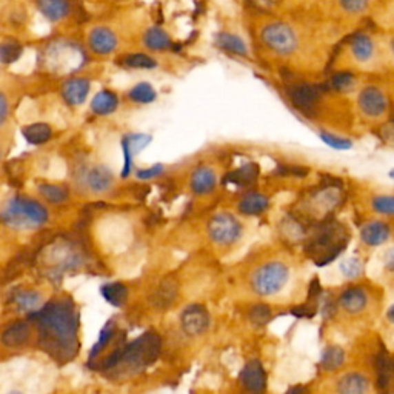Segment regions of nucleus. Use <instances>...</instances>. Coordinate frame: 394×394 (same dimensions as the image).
Returning <instances> with one entry per match:
<instances>
[{
  "instance_id": "c03bdc74",
  "label": "nucleus",
  "mask_w": 394,
  "mask_h": 394,
  "mask_svg": "<svg viewBox=\"0 0 394 394\" xmlns=\"http://www.w3.org/2000/svg\"><path fill=\"white\" fill-rule=\"evenodd\" d=\"M6 117H8V102H6L5 96L0 93V127L5 123Z\"/></svg>"
},
{
  "instance_id": "de8ad7c7",
  "label": "nucleus",
  "mask_w": 394,
  "mask_h": 394,
  "mask_svg": "<svg viewBox=\"0 0 394 394\" xmlns=\"http://www.w3.org/2000/svg\"><path fill=\"white\" fill-rule=\"evenodd\" d=\"M390 177H391V179H394V169H391V172H390Z\"/></svg>"
},
{
  "instance_id": "2f4dec72",
  "label": "nucleus",
  "mask_w": 394,
  "mask_h": 394,
  "mask_svg": "<svg viewBox=\"0 0 394 394\" xmlns=\"http://www.w3.org/2000/svg\"><path fill=\"white\" fill-rule=\"evenodd\" d=\"M344 359H345V353L338 346H331V348H328V350H325L324 354H322L320 365L324 366L325 370H334L342 365Z\"/></svg>"
},
{
  "instance_id": "7ed1b4c3",
  "label": "nucleus",
  "mask_w": 394,
  "mask_h": 394,
  "mask_svg": "<svg viewBox=\"0 0 394 394\" xmlns=\"http://www.w3.org/2000/svg\"><path fill=\"white\" fill-rule=\"evenodd\" d=\"M47 219L48 213L42 203L25 197L8 200L0 211V222L12 229H34L43 225Z\"/></svg>"
},
{
  "instance_id": "0eeeda50",
  "label": "nucleus",
  "mask_w": 394,
  "mask_h": 394,
  "mask_svg": "<svg viewBox=\"0 0 394 394\" xmlns=\"http://www.w3.org/2000/svg\"><path fill=\"white\" fill-rule=\"evenodd\" d=\"M357 105L360 113L370 119H379L388 111V98L377 87H365L359 93Z\"/></svg>"
},
{
  "instance_id": "aec40b11",
  "label": "nucleus",
  "mask_w": 394,
  "mask_h": 394,
  "mask_svg": "<svg viewBox=\"0 0 394 394\" xmlns=\"http://www.w3.org/2000/svg\"><path fill=\"white\" fill-rule=\"evenodd\" d=\"M370 382L369 379L362 376L360 373H348L345 376L340 377L338 382V391L340 393H351V394H360L369 391Z\"/></svg>"
},
{
  "instance_id": "393cba45",
  "label": "nucleus",
  "mask_w": 394,
  "mask_h": 394,
  "mask_svg": "<svg viewBox=\"0 0 394 394\" xmlns=\"http://www.w3.org/2000/svg\"><path fill=\"white\" fill-rule=\"evenodd\" d=\"M216 45L222 50L233 52V54L238 56H247L248 52L245 42L238 36L229 34V32H220V34H218V37H216Z\"/></svg>"
},
{
  "instance_id": "412c9836",
  "label": "nucleus",
  "mask_w": 394,
  "mask_h": 394,
  "mask_svg": "<svg viewBox=\"0 0 394 394\" xmlns=\"http://www.w3.org/2000/svg\"><path fill=\"white\" fill-rule=\"evenodd\" d=\"M37 6L42 14L52 22L61 21L70 11L68 0H37Z\"/></svg>"
},
{
  "instance_id": "58836bf2",
  "label": "nucleus",
  "mask_w": 394,
  "mask_h": 394,
  "mask_svg": "<svg viewBox=\"0 0 394 394\" xmlns=\"http://www.w3.org/2000/svg\"><path fill=\"white\" fill-rule=\"evenodd\" d=\"M362 262L356 258H350V259H345L342 264H340V271L345 276L346 279H356L357 276L362 274Z\"/></svg>"
},
{
  "instance_id": "e433bc0d",
  "label": "nucleus",
  "mask_w": 394,
  "mask_h": 394,
  "mask_svg": "<svg viewBox=\"0 0 394 394\" xmlns=\"http://www.w3.org/2000/svg\"><path fill=\"white\" fill-rule=\"evenodd\" d=\"M354 83H356V77L350 73H338L334 74L330 81L331 88L336 91H342V93L344 91H350L354 87Z\"/></svg>"
},
{
  "instance_id": "f8f14e48",
  "label": "nucleus",
  "mask_w": 394,
  "mask_h": 394,
  "mask_svg": "<svg viewBox=\"0 0 394 394\" xmlns=\"http://www.w3.org/2000/svg\"><path fill=\"white\" fill-rule=\"evenodd\" d=\"M369 304V296L362 288H348L339 298V307L348 314H359L365 310Z\"/></svg>"
},
{
  "instance_id": "c85d7f7f",
  "label": "nucleus",
  "mask_w": 394,
  "mask_h": 394,
  "mask_svg": "<svg viewBox=\"0 0 394 394\" xmlns=\"http://www.w3.org/2000/svg\"><path fill=\"white\" fill-rule=\"evenodd\" d=\"M39 293L30 291V290H17L12 294V302L21 311H32L39 305Z\"/></svg>"
},
{
  "instance_id": "20e7f679",
  "label": "nucleus",
  "mask_w": 394,
  "mask_h": 394,
  "mask_svg": "<svg viewBox=\"0 0 394 394\" xmlns=\"http://www.w3.org/2000/svg\"><path fill=\"white\" fill-rule=\"evenodd\" d=\"M290 270L284 262H267L260 265L251 276V288L259 296H274L284 290Z\"/></svg>"
},
{
  "instance_id": "ea45409f",
  "label": "nucleus",
  "mask_w": 394,
  "mask_h": 394,
  "mask_svg": "<svg viewBox=\"0 0 394 394\" xmlns=\"http://www.w3.org/2000/svg\"><path fill=\"white\" fill-rule=\"evenodd\" d=\"M113 334H114L113 322H108V324L103 326V330H102V333H101V336H98V340L96 342V345H94L93 350H91V353H90V357H91V359L96 357L97 354L101 353L105 346H107V344L110 342V339L113 338Z\"/></svg>"
},
{
  "instance_id": "f3484780",
  "label": "nucleus",
  "mask_w": 394,
  "mask_h": 394,
  "mask_svg": "<svg viewBox=\"0 0 394 394\" xmlns=\"http://www.w3.org/2000/svg\"><path fill=\"white\" fill-rule=\"evenodd\" d=\"M350 51L353 57L360 63L371 62L376 54V45H374L373 39L366 34H357L351 39L350 42Z\"/></svg>"
},
{
  "instance_id": "dca6fc26",
  "label": "nucleus",
  "mask_w": 394,
  "mask_h": 394,
  "mask_svg": "<svg viewBox=\"0 0 394 394\" xmlns=\"http://www.w3.org/2000/svg\"><path fill=\"white\" fill-rule=\"evenodd\" d=\"M90 47L97 54H110L117 47V39L108 28H96L90 34Z\"/></svg>"
},
{
  "instance_id": "1a4fd4ad",
  "label": "nucleus",
  "mask_w": 394,
  "mask_h": 394,
  "mask_svg": "<svg viewBox=\"0 0 394 394\" xmlns=\"http://www.w3.org/2000/svg\"><path fill=\"white\" fill-rule=\"evenodd\" d=\"M239 380L242 386L248 391H262L265 388V371L259 360L248 362L242 370Z\"/></svg>"
},
{
  "instance_id": "6e6552de",
  "label": "nucleus",
  "mask_w": 394,
  "mask_h": 394,
  "mask_svg": "<svg viewBox=\"0 0 394 394\" xmlns=\"http://www.w3.org/2000/svg\"><path fill=\"white\" fill-rule=\"evenodd\" d=\"M180 325L188 336H200L209 326V314L202 305H189L180 314Z\"/></svg>"
},
{
  "instance_id": "423d86ee",
  "label": "nucleus",
  "mask_w": 394,
  "mask_h": 394,
  "mask_svg": "<svg viewBox=\"0 0 394 394\" xmlns=\"http://www.w3.org/2000/svg\"><path fill=\"white\" fill-rule=\"evenodd\" d=\"M240 234V223L231 214L222 213L208 222V236L218 245H231L239 240Z\"/></svg>"
},
{
  "instance_id": "49530a36",
  "label": "nucleus",
  "mask_w": 394,
  "mask_h": 394,
  "mask_svg": "<svg viewBox=\"0 0 394 394\" xmlns=\"http://www.w3.org/2000/svg\"><path fill=\"white\" fill-rule=\"evenodd\" d=\"M386 316H388V319L394 324V305L390 308L388 313H386Z\"/></svg>"
},
{
  "instance_id": "6ab92c4d",
  "label": "nucleus",
  "mask_w": 394,
  "mask_h": 394,
  "mask_svg": "<svg viewBox=\"0 0 394 394\" xmlns=\"http://www.w3.org/2000/svg\"><path fill=\"white\" fill-rule=\"evenodd\" d=\"M87 183L91 191L94 193H103L110 189L111 183H113V174L110 169L103 165L94 167L87 176Z\"/></svg>"
},
{
  "instance_id": "a19ab883",
  "label": "nucleus",
  "mask_w": 394,
  "mask_h": 394,
  "mask_svg": "<svg viewBox=\"0 0 394 394\" xmlns=\"http://www.w3.org/2000/svg\"><path fill=\"white\" fill-rule=\"evenodd\" d=\"M339 3L342 8L351 14H356V12L365 11L366 5H369V0H339Z\"/></svg>"
},
{
  "instance_id": "9d476101",
  "label": "nucleus",
  "mask_w": 394,
  "mask_h": 394,
  "mask_svg": "<svg viewBox=\"0 0 394 394\" xmlns=\"http://www.w3.org/2000/svg\"><path fill=\"white\" fill-rule=\"evenodd\" d=\"M390 236H391L390 227L380 220L365 223L362 229H360V239H362L364 244L369 247H379L385 244V242L390 239Z\"/></svg>"
},
{
  "instance_id": "cd10ccee",
  "label": "nucleus",
  "mask_w": 394,
  "mask_h": 394,
  "mask_svg": "<svg viewBox=\"0 0 394 394\" xmlns=\"http://www.w3.org/2000/svg\"><path fill=\"white\" fill-rule=\"evenodd\" d=\"M102 296L111 305L122 307L128 299V290L125 285L114 282V284H107L102 287Z\"/></svg>"
},
{
  "instance_id": "79ce46f5",
  "label": "nucleus",
  "mask_w": 394,
  "mask_h": 394,
  "mask_svg": "<svg viewBox=\"0 0 394 394\" xmlns=\"http://www.w3.org/2000/svg\"><path fill=\"white\" fill-rule=\"evenodd\" d=\"M163 173V167L162 165H154V167H149L147 169H141V172H137V179H143V180H148V179H153V177L160 176Z\"/></svg>"
},
{
  "instance_id": "b1692460",
  "label": "nucleus",
  "mask_w": 394,
  "mask_h": 394,
  "mask_svg": "<svg viewBox=\"0 0 394 394\" xmlns=\"http://www.w3.org/2000/svg\"><path fill=\"white\" fill-rule=\"evenodd\" d=\"M267 208H268V199L264 194L259 193H249L242 197V200L239 202L240 213H244L247 216L260 214L264 213Z\"/></svg>"
},
{
  "instance_id": "39448f33",
  "label": "nucleus",
  "mask_w": 394,
  "mask_h": 394,
  "mask_svg": "<svg viewBox=\"0 0 394 394\" xmlns=\"http://www.w3.org/2000/svg\"><path fill=\"white\" fill-rule=\"evenodd\" d=\"M262 41L271 51L282 56H288L298 48L296 32L285 23H271L262 31Z\"/></svg>"
},
{
  "instance_id": "ddd939ff",
  "label": "nucleus",
  "mask_w": 394,
  "mask_h": 394,
  "mask_svg": "<svg viewBox=\"0 0 394 394\" xmlns=\"http://www.w3.org/2000/svg\"><path fill=\"white\" fill-rule=\"evenodd\" d=\"M31 328L26 322H16L10 325L0 336V342L6 348H19L23 346L30 340Z\"/></svg>"
},
{
  "instance_id": "c756f323",
  "label": "nucleus",
  "mask_w": 394,
  "mask_h": 394,
  "mask_svg": "<svg viewBox=\"0 0 394 394\" xmlns=\"http://www.w3.org/2000/svg\"><path fill=\"white\" fill-rule=\"evenodd\" d=\"M39 193L45 200L51 203H62L68 199V189L62 185H54V183H42L39 187Z\"/></svg>"
},
{
  "instance_id": "09e8293b",
  "label": "nucleus",
  "mask_w": 394,
  "mask_h": 394,
  "mask_svg": "<svg viewBox=\"0 0 394 394\" xmlns=\"http://www.w3.org/2000/svg\"><path fill=\"white\" fill-rule=\"evenodd\" d=\"M391 48H393V52H394V39H393V42H391Z\"/></svg>"
},
{
  "instance_id": "5701e85b",
  "label": "nucleus",
  "mask_w": 394,
  "mask_h": 394,
  "mask_svg": "<svg viewBox=\"0 0 394 394\" xmlns=\"http://www.w3.org/2000/svg\"><path fill=\"white\" fill-rule=\"evenodd\" d=\"M117 105H119V98L111 91H101L97 93L91 102V110L94 111L98 116H108L111 113H114Z\"/></svg>"
},
{
  "instance_id": "4468645a",
  "label": "nucleus",
  "mask_w": 394,
  "mask_h": 394,
  "mask_svg": "<svg viewBox=\"0 0 394 394\" xmlns=\"http://www.w3.org/2000/svg\"><path fill=\"white\" fill-rule=\"evenodd\" d=\"M293 103L302 111H311L314 105L318 103L320 97V91L314 85H298L290 93Z\"/></svg>"
},
{
  "instance_id": "9b49d317",
  "label": "nucleus",
  "mask_w": 394,
  "mask_h": 394,
  "mask_svg": "<svg viewBox=\"0 0 394 394\" xmlns=\"http://www.w3.org/2000/svg\"><path fill=\"white\" fill-rule=\"evenodd\" d=\"M149 142L151 136L148 134H131L123 137L122 139V148L125 156V165L122 172L123 177H127L131 173V159H133V156H136L139 151L145 148Z\"/></svg>"
},
{
  "instance_id": "72a5a7b5",
  "label": "nucleus",
  "mask_w": 394,
  "mask_h": 394,
  "mask_svg": "<svg viewBox=\"0 0 394 394\" xmlns=\"http://www.w3.org/2000/svg\"><path fill=\"white\" fill-rule=\"evenodd\" d=\"M258 176V167L253 165V163H248V165L242 167L238 172H234L227 177V180L236 183V185H245V183L253 182Z\"/></svg>"
},
{
  "instance_id": "2eb2a0df",
  "label": "nucleus",
  "mask_w": 394,
  "mask_h": 394,
  "mask_svg": "<svg viewBox=\"0 0 394 394\" xmlns=\"http://www.w3.org/2000/svg\"><path fill=\"white\" fill-rule=\"evenodd\" d=\"M88 93H90V82L87 81V79H82V77L70 79V81L65 82L62 87V96L70 105L83 103Z\"/></svg>"
},
{
  "instance_id": "a18cd8bd",
  "label": "nucleus",
  "mask_w": 394,
  "mask_h": 394,
  "mask_svg": "<svg viewBox=\"0 0 394 394\" xmlns=\"http://www.w3.org/2000/svg\"><path fill=\"white\" fill-rule=\"evenodd\" d=\"M384 262H385V265L390 268V270H394V248H390L388 251L385 253Z\"/></svg>"
},
{
  "instance_id": "7c9ffc66",
  "label": "nucleus",
  "mask_w": 394,
  "mask_h": 394,
  "mask_svg": "<svg viewBox=\"0 0 394 394\" xmlns=\"http://www.w3.org/2000/svg\"><path fill=\"white\" fill-rule=\"evenodd\" d=\"M22 56V45L16 41H5L0 43V62L12 63Z\"/></svg>"
},
{
  "instance_id": "a878e982",
  "label": "nucleus",
  "mask_w": 394,
  "mask_h": 394,
  "mask_svg": "<svg viewBox=\"0 0 394 394\" xmlns=\"http://www.w3.org/2000/svg\"><path fill=\"white\" fill-rule=\"evenodd\" d=\"M143 42H145L147 47L149 50L154 51H163L173 47V42L165 31L160 28H149L145 32V37H143Z\"/></svg>"
},
{
  "instance_id": "f704fd0d",
  "label": "nucleus",
  "mask_w": 394,
  "mask_h": 394,
  "mask_svg": "<svg viewBox=\"0 0 394 394\" xmlns=\"http://www.w3.org/2000/svg\"><path fill=\"white\" fill-rule=\"evenodd\" d=\"M123 65L128 68L134 70H151L156 67V61L151 59L147 54H142V52H137V54H129L123 59Z\"/></svg>"
},
{
  "instance_id": "c9c22d12",
  "label": "nucleus",
  "mask_w": 394,
  "mask_h": 394,
  "mask_svg": "<svg viewBox=\"0 0 394 394\" xmlns=\"http://www.w3.org/2000/svg\"><path fill=\"white\" fill-rule=\"evenodd\" d=\"M373 209L379 214L394 216V196H376L373 199Z\"/></svg>"
},
{
  "instance_id": "a211bd4d",
  "label": "nucleus",
  "mask_w": 394,
  "mask_h": 394,
  "mask_svg": "<svg viewBox=\"0 0 394 394\" xmlns=\"http://www.w3.org/2000/svg\"><path fill=\"white\" fill-rule=\"evenodd\" d=\"M216 174L211 168L200 167L191 176V189L196 194H208L216 188Z\"/></svg>"
},
{
  "instance_id": "8fccbe9b",
  "label": "nucleus",
  "mask_w": 394,
  "mask_h": 394,
  "mask_svg": "<svg viewBox=\"0 0 394 394\" xmlns=\"http://www.w3.org/2000/svg\"><path fill=\"white\" fill-rule=\"evenodd\" d=\"M0 159H2V151H0Z\"/></svg>"
},
{
  "instance_id": "37998d69",
  "label": "nucleus",
  "mask_w": 394,
  "mask_h": 394,
  "mask_svg": "<svg viewBox=\"0 0 394 394\" xmlns=\"http://www.w3.org/2000/svg\"><path fill=\"white\" fill-rule=\"evenodd\" d=\"M270 319V311H268L267 307H256L251 311V320L256 324H265V322Z\"/></svg>"
},
{
  "instance_id": "f03ea898",
  "label": "nucleus",
  "mask_w": 394,
  "mask_h": 394,
  "mask_svg": "<svg viewBox=\"0 0 394 394\" xmlns=\"http://www.w3.org/2000/svg\"><path fill=\"white\" fill-rule=\"evenodd\" d=\"M160 350V339L154 333H145L134 342L116 350L105 362V370L127 371L133 374L156 360Z\"/></svg>"
},
{
  "instance_id": "f257e3e1",
  "label": "nucleus",
  "mask_w": 394,
  "mask_h": 394,
  "mask_svg": "<svg viewBox=\"0 0 394 394\" xmlns=\"http://www.w3.org/2000/svg\"><path fill=\"white\" fill-rule=\"evenodd\" d=\"M41 334V345L54 359H71L77 351L79 320L74 307L67 299L48 302L30 316Z\"/></svg>"
},
{
  "instance_id": "4c0bfd02",
  "label": "nucleus",
  "mask_w": 394,
  "mask_h": 394,
  "mask_svg": "<svg viewBox=\"0 0 394 394\" xmlns=\"http://www.w3.org/2000/svg\"><path fill=\"white\" fill-rule=\"evenodd\" d=\"M319 137L324 141L328 147H331L334 149H350L353 147V142L350 139H345V137L334 136L331 133H326V131H320Z\"/></svg>"
},
{
  "instance_id": "473e14b6",
  "label": "nucleus",
  "mask_w": 394,
  "mask_h": 394,
  "mask_svg": "<svg viewBox=\"0 0 394 394\" xmlns=\"http://www.w3.org/2000/svg\"><path fill=\"white\" fill-rule=\"evenodd\" d=\"M129 98L137 103H149L156 98V91L149 83H139L128 93Z\"/></svg>"
},
{
  "instance_id": "4be33fe9",
  "label": "nucleus",
  "mask_w": 394,
  "mask_h": 394,
  "mask_svg": "<svg viewBox=\"0 0 394 394\" xmlns=\"http://www.w3.org/2000/svg\"><path fill=\"white\" fill-rule=\"evenodd\" d=\"M177 294V282L174 279H165L160 282L153 294V305L157 308H167L173 304Z\"/></svg>"
},
{
  "instance_id": "bb28decb",
  "label": "nucleus",
  "mask_w": 394,
  "mask_h": 394,
  "mask_svg": "<svg viewBox=\"0 0 394 394\" xmlns=\"http://www.w3.org/2000/svg\"><path fill=\"white\" fill-rule=\"evenodd\" d=\"M51 134H52L51 128L47 123H42V122L32 123L23 128L25 139L30 143H32V145H42V143L48 142L51 139Z\"/></svg>"
}]
</instances>
